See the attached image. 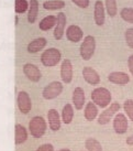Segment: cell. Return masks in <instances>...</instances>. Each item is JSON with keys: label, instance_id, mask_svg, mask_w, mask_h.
Here are the masks:
<instances>
[{"label": "cell", "instance_id": "obj_1", "mask_svg": "<svg viewBox=\"0 0 133 151\" xmlns=\"http://www.w3.org/2000/svg\"><path fill=\"white\" fill-rule=\"evenodd\" d=\"M111 93L106 87L95 88L92 92V101L100 108H106L111 103Z\"/></svg>", "mask_w": 133, "mask_h": 151}, {"label": "cell", "instance_id": "obj_2", "mask_svg": "<svg viewBox=\"0 0 133 151\" xmlns=\"http://www.w3.org/2000/svg\"><path fill=\"white\" fill-rule=\"evenodd\" d=\"M61 59H62V53H61V51L55 49V47L47 49L41 55L42 64L46 67L56 66L61 62Z\"/></svg>", "mask_w": 133, "mask_h": 151}, {"label": "cell", "instance_id": "obj_3", "mask_svg": "<svg viewBox=\"0 0 133 151\" xmlns=\"http://www.w3.org/2000/svg\"><path fill=\"white\" fill-rule=\"evenodd\" d=\"M46 122L42 116H35L30 120L29 129L34 138H41L46 132Z\"/></svg>", "mask_w": 133, "mask_h": 151}, {"label": "cell", "instance_id": "obj_4", "mask_svg": "<svg viewBox=\"0 0 133 151\" xmlns=\"http://www.w3.org/2000/svg\"><path fill=\"white\" fill-rule=\"evenodd\" d=\"M96 50V40L92 35H87L86 38L84 39L83 43L80 45L79 52H80V56L82 59L85 61L90 60L94 56Z\"/></svg>", "mask_w": 133, "mask_h": 151}, {"label": "cell", "instance_id": "obj_5", "mask_svg": "<svg viewBox=\"0 0 133 151\" xmlns=\"http://www.w3.org/2000/svg\"><path fill=\"white\" fill-rule=\"evenodd\" d=\"M63 92V84L58 81H55V82H52L49 85H46L43 92H42V95H43V98L44 99H47V101H51V99H54L56 97H58Z\"/></svg>", "mask_w": 133, "mask_h": 151}, {"label": "cell", "instance_id": "obj_6", "mask_svg": "<svg viewBox=\"0 0 133 151\" xmlns=\"http://www.w3.org/2000/svg\"><path fill=\"white\" fill-rule=\"evenodd\" d=\"M120 110V105L118 103H113L111 105H109L107 109H104L102 113L98 117V124L99 125H107L111 120V118Z\"/></svg>", "mask_w": 133, "mask_h": 151}, {"label": "cell", "instance_id": "obj_7", "mask_svg": "<svg viewBox=\"0 0 133 151\" xmlns=\"http://www.w3.org/2000/svg\"><path fill=\"white\" fill-rule=\"evenodd\" d=\"M128 119L125 117L124 114L118 113L114 115V119H113V129L118 134H123L127 132L128 130Z\"/></svg>", "mask_w": 133, "mask_h": 151}, {"label": "cell", "instance_id": "obj_8", "mask_svg": "<svg viewBox=\"0 0 133 151\" xmlns=\"http://www.w3.org/2000/svg\"><path fill=\"white\" fill-rule=\"evenodd\" d=\"M18 107L20 109L22 114H29L31 108H32V101H31V97L26 92L22 91L18 94Z\"/></svg>", "mask_w": 133, "mask_h": 151}, {"label": "cell", "instance_id": "obj_9", "mask_svg": "<svg viewBox=\"0 0 133 151\" xmlns=\"http://www.w3.org/2000/svg\"><path fill=\"white\" fill-rule=\"evenodd\" d=\"M61 77L66 84H69L73 81V64L71 60L65 59L61 64Z\"/></svg>", "mask_w": 133, "mask_h": 151}, {"label": "cell", "instance_id": "obj_10", "mask_svg": "<svg viewBox=\"0 0 133 151\" xmlns=\"http://www.w3.org/2000/svg\"><path fill=\"white\" fill-rule=\"evenodd\" d=\"M65 27H66V16L64 12H59L56 16V24L54 29L55 40H61L64 37Z\"/></svg>", "mask_w": 133, "mask_h": 151}, {"label": "cell", "instance_id": "obj_11", "mask_svg": "<svg viewBox=\"0 0 133 151\" xmlns=\"http://www.w3.org/2000/svg\"><path fill=\"white\" fill-rule=\"evenodd\" d=\"M23 73H24V75L26 76L31 82H35V83L39 82L42 77V73H41V71L39 70V67L36 66V65L31 64V63L24 64V66H23Z\"/></svg>", "mask_w": 133, "mask_h": 151}, {"label": "cell", "instance_id": "obj_12", "mask_svg": "<svg viewBox=\"0 0 133 151\" xmlns=\"http://www.w3.org/2000/svg\"><path fill=\"white\" fill-rule=\"evenodd\" d=\"M65 34H66V38L68 41L74 43H77L79 41H82V39L84 37V32L83 30L79 28L78 25H69L68 28L65 31Z\"/></svg>", "mask_w": 133, "mask_h": 151}, {"label": "cell", "instance_id": "obj_13", "mask_svg": "<svg viewBox=\"0 0 133 151\" xmlns=\"http://www.w3.org/2000/svg\"><path fill=\"white\" fill-rule=\"evenodd\" d=\"M83 77L84 80L90 85H98L100 83V76L92 67L85 66L83 68Z\"/></svg>", "mask_w": 133, "mask_h": 151}, {"label": "cell", "instance_id": "obj_14", "mask_svg": "<svg viewBox=\"0 0 133 151\" xmlns=\"http://www.w3.org/2000/svg\"><path fill=\"white\" fill-rule=\"evenodd\" d=\"M94 19H95V23L98 27L104 24L106 18H104V6L102 1L97 0L95 2V10H94Z\"/></svg>", "mask_w": 133, "mask_h": 151}, {"label": "cell", "instance_id": "obj_15", "mask_svg": "<svg viewBox=\"0 0 133 151\" xmlns=\"http://www.w3.org/2000/svg\"><path fill=\"white\" fill-rule=\"evenodd\" d=\"M108 80L113 84L125 85L130 82V77L124 72H111L108 75Z\"/></svg>", "mask_w": 133, "mask_h": 151}, {"label": "cell", "instance_id": "obj_16", "mask_svg": "<svg viewBox=\"0 0 133 151\" xmlns=\"http://www.w3.org/2000/svg\"><path fill=\"white\" fill-rule=\"evenodd\" d=\"M47 120L52 131H57L61 128V118L56 109H50L47 113Z\"/></svg>", "mask_w": 133, "mask_h": 151}, {"label": "cell", "instance_id": "obj_17", "mask_svg": "<svg viewBox=\"0 0 133 151\" xmlns=\"http://www.w3.org/2000/svg\"><path fill=\"white\" fill-rule=\"evenodd\" d=\"M85 92L82 87H76L73 92V104L75 106L76 109H80L83 108L84 105H85Z\"/></svg>", "mask_w": 133, "mask_h": 151}, {"label": "cell", "instance_id": "obj_18", "mask_svg": "<svg viewBox=\"0 0 133 151\" xmlns=\"http://www.w3.org/2000/svg\"><path fill=\"white\" fill-rule=\"evenodd\" d=\"M47 44V41H46L45 38H38L34 39L33 41H31L28 45V52L29 53H38L40 51H42Z\"/></svg>", "mask_w": 133, "mask_h": 151}, {"label": "cell", "instance_id": "obj_19", "mask_svg": "<svg viewBox=\"0 0 133 151\" xmlns=\"http://www.w3.org/2000/svg\"><path fill=\"white\" fill-rule=\"evenodd\" d=\"M84 116L88 122L95 120L98 117V106L94 101L87 103V105L85 106V109H84Z\"/></svg>", "mask_w": 133, "mask_h": 151}, {"label": "cell", "instance_id": "obj_20", "mask_svg": "<svg viewBox=\"0 0 133 151\" xmlns=\"http://www.w3.org/2000/svg\"><path fill=\"white\" fill-rule=\"evenodd\" d=\"M14 140L17 145H21L26 141L28 139V131L25 129L24 126H22L20 124L16 125V130H14Z\"/></svg>", "mask_w": 133, "mask_h": 151}, {"label": "cell", "instance_id": "obj_21", "mask_svg": "<svg viewBox=\"0 0 133 151\" xmlns=\"http://www.w3.org/2000/svg\"><path fill=\"white\" fill-rule=\"evenodd\" d=\"M39 14V2L38 0H30L29 13H28V21L34 23Z\"/></svg>", "mask_w": 133, "mask_h": 151}, {"label": "cell", "instance_id": "obj_22", "mask_svg": "<svg viewBox=\"0 0 133 151\" xmlns=\"http://www.w3.org/2000/svg\"><path fill=\"white\" fill-rule=\"evenodd\" d=\"M74 118V108L72 104H66L62 110V119L65 125H69Z\"/></svg>", "mask_w": 133, "mask_h": 151}, {"label": "cell", "instance_id": "obj_23", "mask_svg": "<svg viewBox=\"0 0 133 151\" xmlns=\"http://www.w3.org/2000/svg\"><path fill=\"white\" fill-rule=\"evenodd\" d=\"M55 24H56V17L53 14H50V16H46L45 18L42 19L39 27L42 31H47V30L52 29Z\"/></svg>", "mask_w": 133, "mask_h": 151}, {"label": "cell", "instance_id": "obj_24", "mask_svg": "<svg viewBox=\"0 0 133 151\" xmlns=\"http://www.w3.org/2000/svg\"><path fill=\"white\" fill-rule=\"evenodd\" d=\"M64 7H65V2L63 0H49V1H45L43 4V8L45 10H50V11L59 10Z\"/></svg>", "mask_w": 133, "mask_h": 151}, {"label": "cell", "instance_id": "obj_25", "mask_svg": "<svg viewBox=\"0 0 133 151\" xmlns=\"http://www.w3.org/2000/svg\"><path fill=\"white\" fill-rule=\"evenodd\" d=\"M104 9L108 12L109 17H116L118 11L117 0H104Z\"/></svg>", "mask_w": 133, "mask_h": 151}, {"label": "cell", "instance_id": "obj_26", "mask_svg": "<svg viewBox=\"0 0 133 151\" xmlns=\"http://www.w3.org/2000/svg\"><path fill=\"white\" fill-rule=\"evenodd\" d=\"M85 147L88 151H102L100 142L95 138H88L85 142Z\"/></svg>", "mask_w": 133, "mask_h": 151}, {"label": "cell", "instance_id": "obj_27", "mask_svg": "<svg viewBox=\"0 0 133 151\" xmlns=\"http://www.w3.org/2000/svg\"><path fill=\"white\" fill-rule=\"evenodd\" d=\"M121 18L128 23H133V8H124L120 12Z\"/></svg>", "mask_w": 133, "mask_h": 151}, {"label": "cell", "instance_id": "obj_28", "mask_svg": "<svg viewBox=\"0 0 133 151\" xmlns=\"http://www.w3.org/2000/svg\"><path fill=\"white\" fill-rule=\"evenodd\" d=\"M123 108L128 117L133 122V99H125L123 103Z\"/></svg>", "mask_w": 133, "mask_h": 151}, {"label": "cell", "instance_id": "obj_29", "mask_svg": "<svg viewBox=\"0 0 133 151\" xmlns=\"http://www.w3.org/2000/svg\"><path fill=\"white\" fill-rule=\"evenodd\" d=\"M29 4L26 0H16V12L23 13L28 10Z\"/></svg>", "mask_w": 133, "mask_h": 151}, {"label": "cell", "instance_id": "obj_30", "mask_svg": "<svg viewBox=\"0 0 133 151\" xmlns=\"http://www.w3.org/2000/svg\"><path fill=\"white\" fill-rule=\"evenodd\" d=\"M124 38H125V42L127 44L133 49V28H130V29H127L124 33Z\"/></svg>", "mask_w": 133, "mask_h": 151}, {"label": "cell", "instance_id": "obj_31", "mask_svg": "<svg viewBox=\"0 0 133 151\" xmlns=\"http://www.w3.org/2000/svg\"><path fill=\"white\" fill-rule=\"evenodd\" d=\"M72 2H74L77 7H79V8H82V9L88 8V7H89V4H90L89 0H72Z\"/></svg>", "mask_w": 133, "mask_h": 151}, {"label": "cell", "instance_id": "obj_32", "mask_svg": "<svg viewBox=\"0 0 133 151\" xmlns=\"http://www.w3.org/2000/svg\"><path fill=\"white\" fill-rule=\"evenodd\" d=\"M36 151H54V147L51 143H44L36 149Z\"/></svg>", "mask_w": 133, "mask_h": 151}, {"label": "cell", "instance_id": "obj_33", "mask_svg": "<svg viewBox=\"0 0 133 151\" xmlns=\"http://www.w3.org/2000/svg\"><path fill=\"white\" fill-rule=\"evenodd\" d=\"M128 67H129L130 73L133 75V54L130 55L129 59H128Z\"/></svg>", "mask_w": 133, "mask_h": 151}, {"label": "cell", "instance_id": "obj_34", "mask_svg": "<svg viewBox=\"0 0 133 151\" xmlns=\"http://www.w3.org/2000/svg\"><path fill=\"white\" fill-rule=\"evenodd\" d=\"M127 143L130 145V146L133 145V134L132 136H130V137H128V139H127Z\"/></svg>", "mask_w": 133, "mask_h": 151}, {"label": "cell", "instance_id": "obj_35", "mask_svg": "<svg viewBox=\"0 0 133 151\" xmlns=\"http://www.w3.org/2000/svg\"><path fill=\"white\" fill-rule=\"evenodd\" d=\"M58 151H71V150H69V149H67V148H66V149H61V150H58Z\"/></svg>", "mask_w": 133, "mask_h": 151}]
</instances>
